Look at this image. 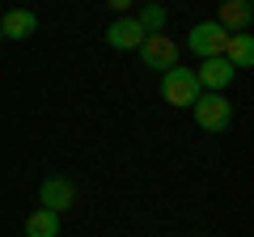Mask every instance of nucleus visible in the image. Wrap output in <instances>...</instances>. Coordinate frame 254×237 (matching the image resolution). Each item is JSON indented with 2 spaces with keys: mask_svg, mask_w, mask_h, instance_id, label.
<instances>
[{
  "mask_svg": "<svg viewBox=\"0 0 254 237\" xmlns=\"http://www.w3.org/2000/svg\"><path fill=\"white\" fill-rule=\"evenodd\" d=\"M199 81H195V68H165L161 72V98L170 102V106L187 110L195 106V98H199Z\"/></svg>",
  "mask_w": 254,
  "mask_h": 237,
  "instance_id": "1",
  "label": "nucleus"
},
{
  "mask_svg": "<svg viewBox=\"0 0 254 237\" xmlns=\"http://www.w3.org/2000/svg\"><path fill=\"white\" fill-rule=\"evenodd\" d=\"M187 47L199 55V59L225 55V47H229V30L220 26V21H195V26H190V34H187Z\"/></svg>",
  "mask_w": 254,
  "mask_h": 237,
  "instance_id": "3",
  "label": "nucleus"
},
{
  "mask_svg": "<svg viewBox=\"0 0 254 237\" xmlns=\"http://www.w3.org/2000/svg\"><path fill=\"white\" fill-rule=\"evenodd\" d=\"M140 64L153 68V72H165V68H178V43L170 34H148L140 43Z\"/></svg>",
  "mask_w": 254,
  "mask_h": 237,
  "instance_id": "4",
  "label": "nucleus"
},
{
  "mask_svg": "<svg viewBox=\"0 0 254 237\" xmlns=\"http://www.w3.org/2000/svg\"><path fill=\"white\" fill-rule=\"evenodd\" d=\"M195 123H199L203 131H229V123H233V102L225 98V93H199L195 98Z\"/></svg>",
  "mask_w": 254,
  "mask_h": 237,
  "instance_id": "2",
  "label": "nucleus"
},
{
  "mask_svg": "<svg viewBox=\"0 0 254 237\" xmlns=\"http://www.w3.org/2000/svg\"><path fill=\"white\" fill-rule=\"evenodd\" d=\"M34 30H38V17L26 9V4H17V9H9L4 17H0V34L13 38V43H26Z\"/></svg>",
  "mask_w": 254,
  "mask_h": 237,
  "instance_id": "9",
  "label": "nucleus"
},
{
  "mask_svg": "<svg viewBox=\"0 0 254 237\" xmlns=\"http://www.w3.org/2000/svg\"><path fill=\"white\" fill-rule=\"evenodd\" d=\"M38 203H43L47 212H55V216H64V212L76 203V186H72V178H43V186H38Z\"/></svg>",
  "mask_w": 254,
  "mask_h": 237,
  "instance_id": "6",
  "label": "nucleus"
},
{
  "mask_svg": "<svg viewBox=\"0 0 254 237\" xmlns=\"http://www.w3.org/2000/svg\"><path fill=\"white\" fill-rule=\"evenodd\" d=\"M237 68L229 64L225 55H212V59H199V68H195V81H199L203 93H225L229 85H233Z\"/></svg>",
  "mask_w": 254,
  "mask_h": 237,
  "instance_id": "5",
  "label": "nucleus"
},
{
  "mask_svg": "<svg viewBox=\"0 0 254 237\" xmlns=\"http://www.w3.org/2000/svg\"><path fill=\"white\" fill-rule=\"evenodd\" d=\"M140 4H148V0H140Z\"/></svg>",
  "mask_w": 254,
  "mask_h": 237,
  "instance_id": "14",
  "label": "nucleus"
},
{
  "mask_svg": "<svg viewBox=\"0 0 254 237\" xmlns=\"http://www.w3.org/2000/svg\"><path fill=\"white\" fill-rule=\"evenodd\" d=\"M26 237H60V216L47 208H34L26 216Z\"/></svg>",
  "mask_w": 254,
  "mask_h": 237,
  "instance_id": "11",
  "label": "nucleus"
},
{
  "mask_svg": "<svg viewBox=\"0 0 254 237\" xmlns=\"http://www.w3.org/2000/svg\"><path fill=\"white\" fill-rule=\"evenodd\" d=\"M131 17L140 21V30H144V34H165V21H170V13H165L161 0H148V4H140V13H131Z\"/></svg>",
  "mask_w": 254,
  "mask_h": 237,
  "instance_id": "10",
  "label": "nucleus"
},
{
  "mask_svg": "<svg viewBox=\"0 0 254 237\" xmlns=\"http://www.w3.org/2000/svg\"><path fill=\"white\" fill-rule=\"evenodd\" d=\"M212 21H220L229 34H246L250 21H254V4H250V0H220V9H216Z\"/></svg>",
  "mask_w": 254,
  "mask_h": 237,
  "instance_id": "8",
  "label": "nucleus"
},
{
  "mask_svg": "<svg viewBox=\"0 0 254 237\" xmlns=\"http://www.w3.org/2000/svg\"><path fill=\"white\" fill-rule=\"evenodd\" d=\"M144 30H140V21L131 17V13H123V17H115L106 26V47H115V51H140V43H144Z\"/></svg>",
  "mask_w": 254,
  "mask_h": 237,
  "instance_id": "7",
  "label": "nucleus"
},
{
  "mask_svg": "<svg viewBox=\"0 0 254 237\" xmlns=\"http://www.w3.org/2000/svg\"><path fill=\"white\" fill-rule=\"evenodd\" d=\"M225 59H229L233 68H250V64H254V38H250V34H229Z\"/></svg>",
  "mask_w": 254,
  "mask_h": 237,
  "instance_id": "12",
  "label": "nucleus"
},
{
  "mask_svg": "<svg viewBox=\"0 0 254 237\" xmlns=\"http://www.w3.org/2000/svg\"><path fill=\"white\" fill-rule=\"evenodd\" d=\"M0 43H4V34H0Z\"/></svg>",
  "mask_w": 254,
  "mask_h": 237,
  "instance_id": "15",
  "label": "nucleus"
},
{
  "mask_svg": "<svg viewBox=\"0 0 254 237\" xmlns=\"http://www.w3.org/2000/svg\"><path fill=\"white\" fill-rule=\"evenodd\" d=\"M131 4H136V0H110V9H115V13H119V17H123V13H127V9H131Z\"/></svg>",
  "mask_w": 254,
  "mask_h": 237,
  "instance_id": "13",
  "label": "nucleus"
}]
</instances>
